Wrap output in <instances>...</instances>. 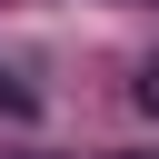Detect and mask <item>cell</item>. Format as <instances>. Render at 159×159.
Here are the masks:
<instances>
[{
  "label": "cell",
  "mask_w": 159,
  "mask_h": 159,
  "mask_svg": "<svg viewBox=\"0 0 159 159\" xmlns=\"http://www.w3.org/2000/svg\"><path fill=\"white\" fill-rule=\"evenodd\" d=\"M0 109H10V119H30V109H40V89H20V70H0Z\"/></svg>",
  "instance_id": "obj_1"
}]
</instances>
